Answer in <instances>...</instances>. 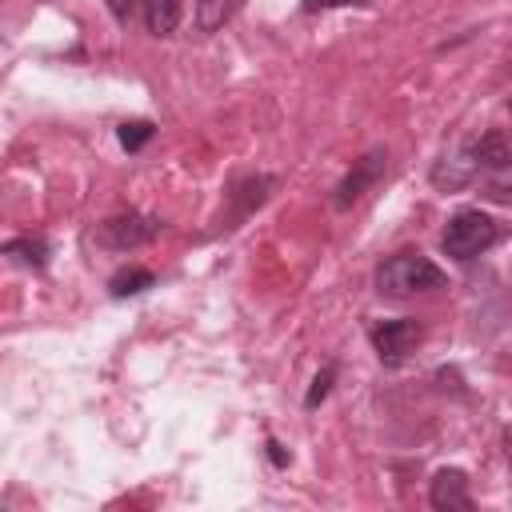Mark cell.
Instances as JSON below:
<instances>
[{
	"instance_id": "17",
	"label": "cell",
	"mask_w": 512,
	"mask_h": 512,
	"mask_svg": "<svg viewBox=\"0 0 512 512\" xmlns=\"http://www.w3.org/2000/svg\"><path fill=\"white\" fill-rule=\"evenodd\" d=\"M268 456H272V460H276V464H288V456H284V452H280V444H276V440H268Z\"/></svg>"
},
{
	"instance_id": "2",
	"label": "cell",
	"mask_w": 512,
	"mask_h": 512,
	"mask_svg": "<svg viewBox=\"0 0 512 512\" xmlns=\"http://www.w3.org/2000/svg\"><path fill=\"white\" fill-rule=\"evenodd\" d=\"M496 236H500V228H496L492 216H484L480 208H460V212L444 224L440 244H444V256L468 264V260H476L480 252H488V248L496 244Z\"/></svg>"
},
{
	"instance_id": "8",
	"label": "cell",
	"mask_w": 512,
	"mask_h": 512,
	"mask_svg": "<svg viewBox=\"0 0 512 512\" xmlns=\"http://www.w3.org/2000/svg\"><path fill=\"white\" fill-rule=\"evenodd\" d=\"M140 12L152 36H172L180 24V0H140Z\"/></svg>"
},
{
	"instance_id": "6",
	"label": "cell",
	"mask_w": 512,
	"mask_h": 512,
	"mask_svg": "<svg viewBox=\"0 0 512 512\" xmlns=\"http://www.w3.org/2000/svg\"><path fill=\"white\" fill-rule=\"evenodd\" d=\"M428 500H432V508H440V512H468L472 508V496H468V476L460 472V468H440L436 476H432V484H428Z\"/></svg>"
},
{
	"instance_id": "1",
	"label": "cell",
	"mask_w": 512,
	"mask_h": 512,
	"mask_svg": "<svg viewBox=\"0 0 512 512\" xmlns=\"http://www.w3.org/2000/svg\"><path fill=\"white\" fill-rule=\"evenodd\" d=\"M448 280H444V272L428 260V256H420V252H396V256H388L380 268H376V292L380 296H392V300H408V296H420V292H436V288H444Z\"/></svg>"
},
{
	"instance_id": "5",
	"label": "cell",
	"mask_w": 512,
	"mask_h": 512,
	"mask_svg": "<svg viewBox=\"0 0 512 512\" xmlns=\"http://www.w3.org/2000/svg\"><path fill=\"white\" fill-rule=\"evenodd\" d=\"M384 168H388V152H384V148L364 152V156L352 164V172L340 180V188H336V208H352V204L384 176Z\"/></svg>"
},
{
	"instance_id": "13",
	"label": "cell",
	"mask_w": 512,
	"mask_h": 512,
	"mask_svg": "<svg viewBox=\"0 0 512 512\" xmlns=\"http://www.w3.org/2000/svg\"><path fill=\"white\" fill-rule=\"evenodd\" d=\"M332 380H336V368H324L316 380H312V388H308V396H304V404L308 408H316L324 396H328V388H332Z\"/></svg>"
},
{
	"instance_id": "9",
	"label": "cell",
	"mask_w": 512,
	"mask_h": 512,
	"mask_svg": "<svg viewBox=\"0 0 512 512\" xmlns=\"http://www.w3.org/2000/svg\"><path fill=\"white\" fill-rule=\"evenodd\" d=\"M240 4H244V0H196V28H200V32L224 28V24L236 16Z\"/></svg>"
},
{
	"instance_id": "3",
	"label": "cell",
	"mask_w": 512,
	"mask_h": 512,
	"mask_svg": "<svg viewBox=\"0 0 512 512\" xmlns=\"http://www.w3.org/2000/svg\"><path fill=\"white\" fill-rule=\"evenodd\" d=\"M160 220L156 216H140V212H120V216H108L96 232V240L104 248H116V252H128V248H140L148 240L160 236Z\"/></svg>"
},
{
	"instance_id": "15",
	"label": "cell",
	"mask_w": 512,
	"mask_h": 512,
	"mask_svg": "<svg viewBox=\"0 0 512 512\" xmlns=\"http://www.w3.org/2000/svg\"><path fill=\"white\" fill-rule=\"evenodd\" d=\"M108 8H112V16H116L120 24L132 16V0H108Z\"/></svg>"
},
{
	"instance_id": "12",
	"label": "cell",
	"mask_w": 512,
	"mask_h": 512,
	"mask_svg": "<svg viewBox=\"0 0 512 512\" xmlns=\"http://www.w3.org/2000/svg\"><path fill=\"white\" fill-rule=\"evenodd\" d=\"M116 136H120V144H124L128 152H136L140 144H148V140H152V124H148V120H124Z\"/></svg>"
},
{
	"instance_id": "18",
	"label": "cell",
	"mask_w": 512,
	"mask_h": 512,
	"mask_svg": "<svg viewBox=\"0 0 512 512\" xmlns=\"http://www.w3.org/2000/svg\"><path fill=\"white\" fill-rule=\"evenodd\" d=\"M504 444H508V464H512V428L504 432Z\"/></svg>"
},
{
	"instance_id": "10",
	"label": "cell",
	"mask_w": 512,
	"mask_h": 512,
	"mask_svg": "<svg viewBox=\"0 0 512 512\" xmlns=\"http://www.w3.org/2000/svg\"><path fill=\"white\" fill-rule=\"evenodd\" d=\"M156 284V276L148 272V268H120L112 280H108V292L116 296V300H124V296H140V292H148Z\"/></svg>"
},
{
	"instance_id": "4",
	"label": "cell",
	"mask_w": 512,
	"mask_h": 512,
	"mask_svg": "<svg viewBox=\"0 0 512 512\" xmlns=\"http://www.w3.org/2000/svg\"><path fill=\"white\" fill-rule=\"evenodd\" d=\"M420 336H424L420 320H384V324L372 328V348H376L380 364L396 368V364H404L416 352Z\"/></svg>"
},
{
	"instance_id": "16",
	"label": "cell",
	"mask_w": 512,
	"mask_h": 512,
	"mask_svg": "<svg viewBox=\"0 0 512 512\" xmlns=\"http://www.w3.org/2000/svg\"><path fill=\"white\" fill-rule=\"evenodd\" d=\"M492 196L504 200V204H512V180H508V184H492Z\"/></svg>"
},
{
	"instance_id": "7",
	"label": "cell",
	"mask_w": 512,
	"mask_h": 512,
	"mask_svg": "<svg viewBox=\"0 0 512 512\" xmlns=\"http://www.w3.org/2000/svg\"><path fill=\"white\" fill-rule=\"evenodd\" d=\"M472 160H476V168L480 172H504V168H512V144H508V136L504 132H484L480 140H472Z\"/></svg>"
},
{
	"instance_id": "11",
	"label": "cell",
	"mask_w": 512,
	"mask_h": 512,
	"mask_svg": "<svg viewBox=\"0 0 512 512\" xmlns=\"http://www.w3.org/2000/svg\"><path fill=\"white\" fill-rule=\"evenodd\" d=\"M4 252L8 256H16V260H24V264H32V268H44L48 264V248H44V240H8L4 244Z\"/></svg>"
},
{
	"instance_id": "14",
	"label": "cell",
	"mask_w": 512,
	"mask_h": 512,
	"mask_svg": "<svg viewBox=\"0 0 512 512\" xmlns=\"http://www.w3.org/2000/svg\"><path fill=\"white\" fill-rule=\"evenodd\" d=\"M344 4H364V0H304V12H324V8H344Z\"/></svg>"
}]
</instances>
